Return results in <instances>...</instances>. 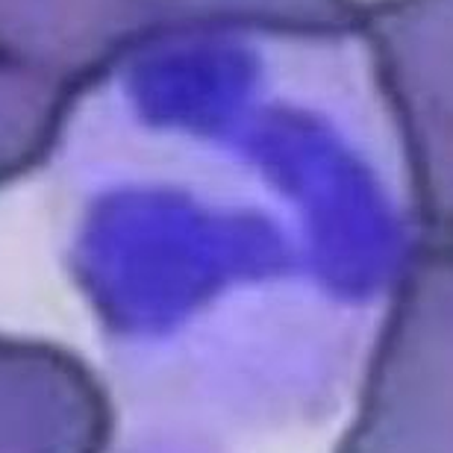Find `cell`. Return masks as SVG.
<instances>
[{
    "label": "cell",
    "mask_w": 453,
    "mask_h": 453,
    "mask_svg": "<svg viewBox=\"0 0 453 453\" xmlns=\"http://www.w3.org/2000/svg\"><path fill=\"white\" fill-rule=\"evenodd\" d=\"M336 453H453V235L403 265Z\"/></svg>",
    "instance_id": "6da1fadb"
},
{
    "label": "cell",
    "mask_w": 453,
    "mask_h": 453,
    "mask_svg": "<svg viewBox=\"0 0 453 453\" xmlns=\"http://www.w3.org/2000/svg\"><path fill=\"white\" fill-rule=\"evenodd\" d=\"M359 30L401 124L424 230L453 235V0H377Z\"/></svg>",
    "instance_id": "7a4b0ae2"
},
{
    "label": "cell",
    "mask_w": 453,
    "mask_h": 453,
    "mask_svg": "<svg viewBox=\"0 0 453 453\" xmlns=\"http://www.w3.org/2000/svg\"><path fill=\"white\" fill-rule=\"evenodd\" d=\"M112 406L74 353L0 339V453H106Z\"/></svg>",
    "instance_id": "3957f363"
},
{
    "label": "cell",
    "mask_w": 453,
    "mask_h": 453,
    "mask_svg": "<svg viewBox=\"0 0 453 453\" xmlns=\"http://www.w3.org/2000/svg\"><path fill=\"white\" fill-rule=\"evenodd\" d=\"M168 18V0H0V62L74 92Z\"/></svg>",
    "instance_id": "277c9868"
},
{
    "label": "cell",
    "mask_w": 453,
    "mask_h": 453,
    "mask_svg": "<svg viewBox=\"0 0 453 453\" xmlns=\"http://www.w3.org/2000/svg\"><path fill=\"white\" fill-rule=\"evenodd\" d=\"M71 88L0 62V183L33 168L57 139Z\"/></svg>",
    "instance_id": "5b68a950"
},
{
    "label": "cell",
    "mask_w": 453,
    "mask_h": 453,
    "mask_svg": "<svg viewBox=\"0 0 453 453\" xmlns=\"http://www.w3.org/2000/svg\"><path fill=\"white\" fill-rule=\"evenodd\" d=\"M180 9L186 18H233L268 30L339 35L362 27L357 0H168V18Z\"/></svg>",
    "instance_id": "8992f818"
}]
</instances>
